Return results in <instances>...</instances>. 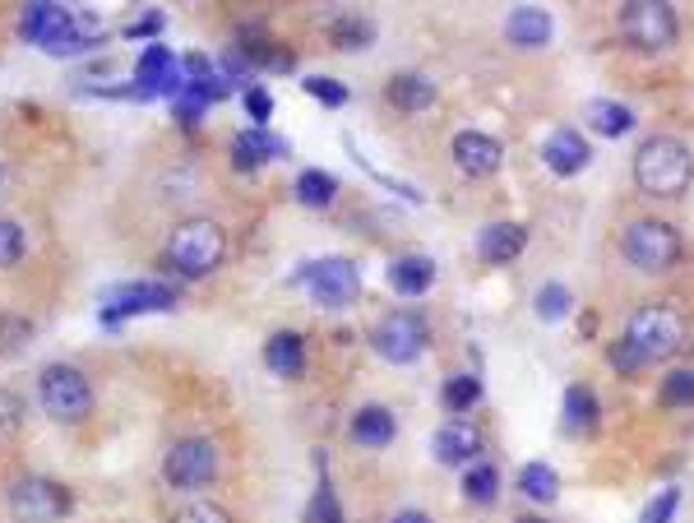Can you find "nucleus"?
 <instances>
[{"label": "nucleus", "mask_w": 694, "mask_h": 523, "mask_svg": "<svg viewBox=\"0 0 694 523\" xmlns=\"http://www.w3.org/2000/svg\"><path fill=\"white\" fill-rule=\"evenodd\" d=\"M385 102H389V107H398V112H408V116L430 112V107H436V79L422 75V69H403V75H389V84H385Z\"/></svg>", "instance_id": "17"}, {"label": "nucleus", "mask_w": 694, "mask_h": 523, "mask_svg": "<svg viewBox=\"0 0 694 523\" xmlns=\"http://www.w3.org/2000/svg\"><path fill=\"white\" fill-rule=\"evenodd\" d=\"M440 398H445V408L454 412V417L473 412V408L481 404V380H477V375H449L445 390H440Z\"/></svg>", "instance_id": "30"}, {"label": "nucleus", "mask_w": 694, "mask_h": 523, "mask_svg": "<svg viewBox=\"0 0 694 523\" xmlns=\"http://www.w3.org/2000/svg\"><path fill=\"white\" fill-rule=\"evenodd\" d=\"M569 306H575V296H569L565 283H542V288L532 292V310H537V320H547V324L565 320Z\"/></svg>", "instance_id": "31"}, {"label": "nucleus", "mask_w": 694, "mask_h": 523, "mask_svg": "<svg viewBox=\"0 0 694 523\" xmlns=\"http://www.w3.org/2000/svg\"><path fill=\"white\" fill-rule=\"evenodd\" d=\"M565 431L569 435H593L597 422H602V404H597V390L593 385H569L565 390Z\"/></svg>", "instance_id": "23"}, {"label": "nucleus", "mask_w": 694, "mask_h": 523, "mask_svg": "<svg viewBox=\"0 0 694 523\" xmlns=\"http://www.w3.org/2000/svg\"><path fill=\"white\" fill-rule=\"evenodd\" d=\"M218 468H222V455L204 435H185V441H177L163 455V477H167V486H177V492H200V486L218 477Z\"/></svg>", "instance_id": "10"}, {"label": "nucleus", "mask_w": 694, "mask_h": 523, "mask_svg": "<svg viewBox=\"0 0 694 523\" xmlns=\"http://www.w3.org/2000/svg\"><path fill=\"white\" fill-rule=\"evenodd\" d=\"M676 505H681V492H676V486H667V492H657V496L648 500V510H644V519H639V523H671Z\"/></svg>", "instance_id": "39"}, {"label": "nucleus", "mask_w": 694, "mask_h": 523, "mask_svg": "<svg viewBox=\"0 0 694 523\" xmlns=\"http://www.w3.org/2000/svg\"><path fill=\"white\" fill-rule=\"evenodd\" d=\"M28 251V237L20 222H10V218H0V269H10V265H20Z\"/></svg>", "instance_id": "33"}, {"label": "nucleus", "mask_w": 694, "mask_h": 523, "mask_svg": "<svg viewBox=\"0 0 694 523\" xmlns=\"http://www.w3.org/2000/svg\"><path fill=\"white\" fill-rule=\"evenodd\" d=\"M28 334H33L28 320H20V316H0V357L14 353L20 343H28Z\"/></svg>", "instance_id": "40"}, {"label": "nucleus", "mask_w": 694, "mask_h": 523, "mask_svg": "<svg viewBox=\"0 0 694 523\" xmlns=\"http://www.w3.org/2000/svg\"><path fill=\"white\" fill-rule=\"evenodd\" d=\"M38 404L42 412L51 417V422H61V426H79V422H89V412H93V390H89V375L79 371V366H47V371L38 375Z\"/></svg>", "instance_id": "6"}, {"label": "nucleus", "mask_w": 694, "mask_h": 523, "mask_svg": "<svg viewBox=\"0 0 694 523\" xmlns=\"http://www.w3.org/2000/svg\"><path fill=\"white\" fill-rule=\"evenodd\" d=\"M347 435H352V445H361V449H389L394 435H398V417L385 404H367V408L352 412Z\"/></svg>", "instance_id": "18"}, {"label": "nucleus", "mask_w": 694, "mask_h": 523, "mask_svg": "<svg viewBox=\"0 0 694 523\" xmlns=\"http://www.w3.org/2000/svg\"><path fill=\"white\" fill-rule=\"evenodd\" d=\"M0 181H5V167H0Z\"/></svg>", "instance_id": "45"}, {"label": "nucleus", "mask_w": 694, "mask_h": 523, "mask_svg": "<svg viewBox=\"0 0 694 523\" xmlns=\"http://www.w3.org/2000/svg\"><path fill=\"white\" fill-rule=\"evenodd\" d=\"M158 28H163V14L153 10V14H144V20H134V24L126 28V38H153Z\"/></svg>", "instance_id": "42"}, {"label": "nucleus", "mask_w": 694, "mask_h": 523, "mask_svg": "<svg viewBox=\"0 0 694 523\" xmlns=\"http://www.w3.org/2000/svg\"><path fill=\"white\" fill-rule=\"evenodd\" d=\"M228 259V232L214 218H190L167 241V265L181 278H204Z\"/></svg>", "instance_id": "2"}, {"label": "nucleus", "mask_w": 694, "mask_h": 523, "mask_svg": "<svg viewBox=\"0 0 694 523\" xmlns=\"http://www.w3.org/2000/svg\"><path fill=\"white\" fill-rule=\"evenodd\" d=\"M301 89L316 98V102H324V107H343V102H347V89H343L338 79H329V75H310Z\"/></svg>", "instance_id": "38"}, {"label": "nucleus", "mask_w": 694, "mask_h": 523, "mask_svg": "<svg viewBox=\"0 0 694 523\" xmlns=\"http://www.w3.org/2000/svg\"><path fill=\"white\" fill-rule=\"evenodd\" d=\"M426 347H430V324H426L422 310H412V306L389 310V316L375 320V329H371V353L385 357L389 366L422 361Z\"/></svg>", "instance_id": "7"}, {"label": "nucleus", "mask_w": 694, "mask_h": 523, "mask_svg": "<svg viewBox=\"0 0 694 523\" xmlns=\"http://www.w3.org/2000/svg\"><path fill=\"white\" fill-rule=\"evenodd\" d=\"M616 28L634 51H648V56L676 47V38H681V20L667 0H625L616 10Z\"/></svg>", "instance_id": "4"}, {"label": "nucleus", "mask_w": 694, "mask_h": 523, "mask_svg": "<svg viewBox=\"0 0 694 523\" xmlns=\"http://www.w3.org/2000/svg\"><path fill=\"white\" fill-rule=\"evenodd\" d=\"M389 523H430V514H422V510H398Z\"/></svg>", "instance_id": "43"}, {"label": "nucleus", "mask_w": 694, "mask_h": 523, "mask_svg": "<svg viewBox=\"0 0 694 523\" xmlns=\"http://www.w3.org/2000/svg\"><path fill=\"white\" fill-rule=\"evenodd\" d=\"M171 523H236V519L214 500H190V505H181V510L171 514Z\"/></svg>", "instance_id": "34"}, {"label": "nucleus", "mask_w": 694, "mask_h": 523, "mask_svg": "<svg viewBox=\"0 0 694 523\" xmlns=\"http://www.w3.org/2000/svg\"><path fill=\"white\" fill-rule=\"evenodd\" d=\"M273 158H292V144H287L283 135L250 126V130H241V135L232 139V167H236V171H259V167L273 163Z\"/></svg>", "instance_id": "15"}, {"label": "nucleus", "mask_w": 694, "mask_h": 523, "mask_svg": "<svg viewBox=\"0 0 694 523\" xmlns=\"http://www.w3.org/2000/svg\"><path fill=\"white\" fill-rule=\"evenodd\" d=\"M102 42H107V28H102L98 14L69 10V20L42 42V51H51V56H79V51H93V47H102Z\"/></svg>", "instance_id": "14"}, {"label": "nucleus", "mask_w": 694, "mask_h": 523, "mask_svg": "<svg viewBox=\"0 0 694 523\" xmlns=\"http://www.w3.org/2000/svg\"><path fill=\"white\" fill-rule=\"evenodd\" d=\"M24 417H28L24 398L14 390H0V441H14V435L24 431Z\"/></svg>", "instance_id": "32"}, {"label": "nucleus", "mask_w": 694, "mask_h": 523, "mask_svg": "<svg viewBox=\"0 0 694 523\" xmlns=\"http://www.w3.org/2000/svg\"><path fill=\"white\" fill-rule=\"evenodd\" d=\"M685 316L676 306H667V302H648V306H639L634 316H630V324H625V339H630L639 353H644V361L653 366V361H671L676 353L685 347Z\"/></svg>", "instance_id": "5"}, {"label": "nucleus", "mask_w": 694, "mask_h": 523, "mask_svg": "<svg viewBox=\"0 0 694 523\" xmlns=\"http://www.w3.org/2000/svg\"><path fill=\"white\" fill-rule=\"evenodd\" d=\"M324 33H329V42H334L338 51H371L380 28H375L371 14H334Z\"/></svg>", "instance_id": "25"}, {"label": "nucleus", "mask_w": 694, "mask_h": 523, "mask_svg": "<svg viewBox=\"0 0 694 523\" xmlns=\"http://www.w3.org/2000/svg\"><path fill=\"white\" fill-rule=\"evenodd\" d=\"M65 20H69L65 5H51V0H33V5H24V14H20V38L42 47Z\"/></svg>", "instance_id": "26"}, {"label": "nucleus", "mask_w": 694, "mask_h": 523, "mask_svg": "<svg viewBox=\"0 0 694 523\" xmlns=\"http://www.w3.org/2000/svg\"><path fill=\"white\" fill-rule=\"evenodd\" d=\"M620 255L630 259L639 273H671L685 255V241L663 218H639L620 232Z\"/></svg>", "instance_id": "3"}, {"label": "nucleus", "mask_w": 694, "mask_h": 523, "mask_svg": "<svg viewBox=\"0 0 694 523\" xmlns=\"http://www.w3.org/2000/svg\"><path fill=\"white\" fill-rule=\"evenodd\" d=\"M449 158H454V167L463 171V177L481 181V177H496L500 171V163H505V144L486 130H459L454 144H449Z\"/></svg>", "instance_id": "13"}, {"label": "nucleus", "mask_w": 694, "mask_h": 523, "mask_svg": "<svg viewBox=\"0 0 694 523\" xmlns=\"http://www.w3.org/2000/svg\"><path fill=\"white\" fill-rule=\"evenodd\" d=\"M583 120L588 130L602 135V139H620L634 130V107H625V102H612V98H593L583 107Z\"/></svg>", "instance_id": "24"}, {"label": "nucleus", "mask_w": 694, "mask_h": 523, "mask_svg": "<svg viewBox=\"0 0 694 523\" xmlns=\"http://www.w3.org/2000/svg\"><path fill=\"white\" fill-rule=\"evenodd\" d=\"M542 163L555 171V177H579V171H588V163H593V149H588V139L579 130H551L547 144H542Z\"/></svg>", "instance_id": "16"}, {"label": "nucleus", "mask_w": 694, "mask_h": 523, "mask_svg": "<svg viewBox=\"0 0 694 523\" xmlns=\"http://www.w3.org/2000/svg\"><path fill=\"white\" fill-rule=\"evenodd\" d=\"M551 14L547 10H537V5H518L510 10V20H505V38L518 47V51H537V47H547L551 42Z\"/></svg>", "instance_id": "20"}, {"label": "nucleus", "mask_w": 694, "mask_h": 523, "mask_svg": "<svg viewBox=\"0 0 694 523\" xmlns=\"http://www.w3.org/2000/svg\"><path fill=\"white\" fill-rule=\"evenodd\" d=\"M481 449H486V435L477 422H467V417H449V422L436 426V435H430V455L445 468H473Z\"/></svg>", "instance_id": "12"}, {"label": "nucleus", "mask_w": 694, "mask_h": 523, "mask_svg": "<svg viewBox=\"0 0 694 523\" xmlns=\"http://www.w3.org/2000/svg\"><path fill=\"white\" fill-rule=\"evenodd\" d=\"M292 195H297L301 208H329L334 195H338V177L334 171H324V167H306L297 177V186H292Z\"/></svg>", "instance_id": "27"}, {"label": "nucleus", "mask_w": 694, "mask_h": 523, "mask_svg": "<svg viewBox=\"0 0 694 523\" xmlns=\"http://www.w3.org/2000/svg\"><path fill=\"white\" fill-rule=\"evenodd\" d=\"M463 500H467V505H481V510L500 500V473H496V468L486 463V459H477V463L463 473Z\"/></svg>", "instance_id": "28"}, {"label": "nucleus", "mask_w": 694, "mask_h": 523, "mask_svg": "<svg viewBox=\"0 0 694 523\" xmlns=\"http://www.w3.org/2000/svg\"><path fill=\"white\" fill-rule=\"evenodd\" d=\"M663 404L667 408H694V371H671L663 380Z\"/></svg>", "instance_id": "35"}, {"label": "nucleus", "mask_w": 694, "mask_h": 523, "mask_svg": "<svg viewBox=\"0 0 694 523\" xmlns=\"http://www.w3.org/2000/svg\"><path fill=\"white\" fill-rule=\"evenodd\" d=\"M606 361H612L620 375H634V371H644V366H648V361H644V353H639V347H634L630 339H616L612 347H606Z\"/></svg>", "instance_id": "36"}, {"label": "nucleus", "mask_w": 694, "mask_h": 523, "mask_svg": "<svg viewBox=\"0 0 694 523\" xmlns=\"http://www.w3.org/2000/svg\"><path fill=\"white\" fill-rule=\"evenodd\" d=\"M265 366L278 375V380H301L306 375V339L283 329V334H273L265 343Z\"/></svg>", "instance_id": "22"}, {"label": "nucleus", "mask_w": 694, "mask_h": 523, "mask_svg": "<svg viewBox=\"0 0 694 523\" xmlns=\"http://www.w3.org/2000/svg\"><path fill=\"white\" fill-rule=\"evenodd\" d=\"M310 523H343V514H338V500H334V486H329V473H320L316 505H310Z\"/></svg>", "instance_id": "37"}, {"label": "nucleus", "mask_w": 694, "mask_h": 523, "mask_svg": "<svg viewBox=\"0 0 694 523\" xmlns=\"http://www.w3.org/2000/svg\"><path fill=\"white\" fill-rule=\"evenodd\" d=\"M75 510V496H69V486L51 482V477H38L28 473L10 486V519L14 523H56Z\"/></svg>", "instance_id": "9"}, {"label": "nucleus", "mask_w": 694, "mask_h": 523, "mask_svg": "<svg viewBox=\"0 0 694 523\" xmlns=\"http://www.w3.org/2000/svg\"><path fill=\"white\" fill-rule=\"evenodd\" d=\"M518 492L537 505H551L555 496H561V477H555L551 463H524L518 468Z\"/></svg>", "instance_id": "29"}, {"label": "nucleus", "mask_w": 694, "mask_h": 523, "mask_svg": "<svg viewBox=\"0 0 694 523\" xmlns=\"http://www.w3.org/2000/svg\"><path fill=\"white\" fill-rule=\"evenodd\" d=\"M528 246V228L524 222H491L477 232V259L481 265H510Z\"/></svg>", "instance_id": "19"}, {"label": "nucleus", "mask_w": 694, "mask_h": 523, "mask_svg": "<svg viewBox=\"0 0 694 523\" xmlns=\"http://www.w3.org/2000/svg\"><path fill=\"white\" fill-rule=\"evenodd\" d=\"M181 292L158 278H139V283H116L102 292V324H120L126 316H153V310H177Z\"/></svg>", "instance_id": "11"}, {"label": "nucleus", "mask_w": 694, "mask_h": 523, "mask_svg": "<svg viewBox=\"0 0 694 523\" xmlns=\"http://www.w3.org/2000/svg\"><path fill=\"white\" fill-rule=\"evenodd\" d=\"M246 112H250V120H255L259 130H269V116H273V98H269L265 89H259V84H250V89H246Z\"/></svg>", "instance_id": "41"}, {"label": "nucleus", "mask_w": 694, "mask_h": 523, "mask_svg": "<svg viewBox=\"0 0 694 523\" xmlns=\"http://www.w3.org/2000/svg\"><path fill=\"white\" fill-rule=\"evenodd\" d=\"M292 283H301L316 306H324V310H343V306L357 302V292H361V269L352 265V259H343V255H329V259H310V265H301Z\"/></svg>", "instance_id": "8"}, {"label": "nucleus", "mask_w": 694, "mask_h": 523, "mask_svg": "<svg viewBox=\"0 0 694 523\" xmlns=\"http://www.w3.org/2000/svg\"><path fill=\"white\" fill-rule=\"evenodd\" d=\"M385 278L398 296H426L430 288H436V259L430 255H398Z\"/></svg>", "instance_id": "21"}, {"label": "nucleus", "mask_w": 694, "mask_h": 523, "mask_svg": "<svg viewBox=\"0 0 694 523\" xmlns=\"http://www.w3.org/2000/svg\"><path fill=\"white\" fill-rule=\"evenodd\" d=\"M514 523H551V519H542V514H518Z\"/></svg>", "instance_id": "44"}, {"label": "nucleus", "mask_w": 694, "mask_h": 523, "mask_svg": "<svg viewBox=\"0 0 694 523\" xmlns=\"http://www.w3.org/2000/svg\"><path fill=\"white\" fill-rule=\"evenodd\" d=\"M634 186L648 200H681L694 186V153L676 135H648L634 149Z\"/></svg>", "instance_id": "1"}]
</instances>
